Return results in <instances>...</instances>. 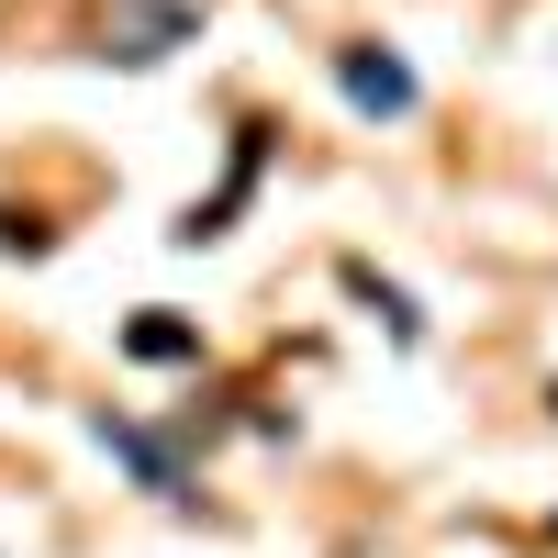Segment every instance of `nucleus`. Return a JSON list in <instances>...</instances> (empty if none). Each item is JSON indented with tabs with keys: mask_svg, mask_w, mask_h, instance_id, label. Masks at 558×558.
Instances as JSON below:
<instances>
[{
	"mask_svg": "<svg viewBox=\"0 0 558 558\" xmlns=\"http://www.w3.org/2000/svg\"><path fill=\"white\" fill-rule=\"evenodd\" d=\"M191 23H202L191 0H123V12L101 23V57H123V68H146V57H168V45L191 34Z\"/></svg>",
	"mask_w": 558,
	"mask_h": 558,
	"instance_id": "f257e3e1",
	"label": "nucleus"
},
{
	"mask_svg": "<svg viewBox=\"0 0 558 558\" xmlns=\"http://www.w3.org/2000/svg\"><path fill=\"white\" fill-rule=\"evenodd\" d=\"M347 101H357V112H413V68H402V57H368V45H347Z\"/></svg>",
	"mask_w": 558,
	"mask_h": 558,
	"instance_id": "f03ea898",
	"label": "nucleus"
},
{
	"mask_svg": "<svg viewBox=\"0 0 558 558\" xmlns=\"http://www.w3.org/2000/svg\"><path fill=\"white\" fill-rule=\"evenodd\" d=\"M101 447H123L134 470H146V492H168V502H179V458H168L157 436H134V425H112V413H101Z\"/></svg>",
	"mask_w": 558,
	"mask_h": 558,
	"instance_id": "7ed1b4c3",
	"label": "nucleus"
},
{
	"mask_svg": "<svg viewBox=\"0 0 558 558\" xmlns=\"http://www.w3.org/2000/svg\"><path fill=\"white\" fill-rule=\"evenodd\" d=\"M134 357H191V324H168V313H146V324H134V336H123Z\"/></svg>",
	"mask_w": 558,
	"mask_h": 558,
	"instance_id": "20e7f679",
	"label": "nucleus"
}]
</instances>
